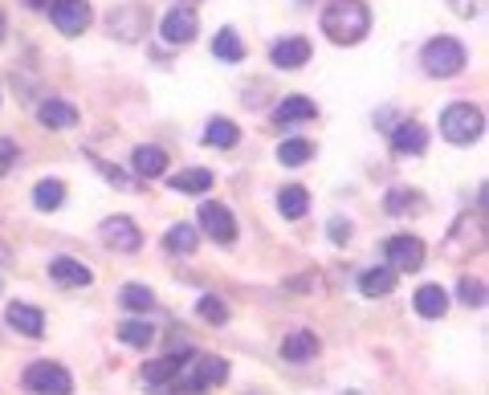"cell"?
<instances>
[{"instance_id": "6da1fadb", "label": "cell", "mask_w": 489, "mask_h": 395, "mask_svg": "<svg viewBox=\"0 0 489 395\" xmlns=\"http://www.w3.org/2000/svg\"><path fill=\"white\" fill-rule=\"evenodd\" d=\"M322 33L335 45H359L371 33V9L363 0H330L322 9Z\"/></svg>"}, {"instance_id": "7a4b0ae2", "label": "cell", "mask_w": 489, "mask_h": 395, "mask_svg": "<svg viewBox=\"0 0 489 395\" xmlns=\"http://www.w3.org/2000/svg\"><path fill=\"white\" fill-rule=\"evenodd\" d=\"M224 379H229V363L224 359H216V355H188L184 367H179V375L171 379V387H184V391H208V387L224 383Z\"/></svg>"}, {"instance_id": "3957f363", "label": "cell", "mask_w": 489, "mask_h": 395, "mask_svg": "<svg viewBox=\"0 0 489 395\" xmlns=\"http://www.w3.org/2000/svg\"><path fill=\"white\" fill-rule=\"evenodd\" d=\"M469 62V53L457 37H432V41L420 49V66H424L432 78H457Z\"/></svg>"}, {"instance_id": "277c9868", "label": "cell", "mask_w": 489, "mask_h": 395, "mask_svg": "<svg viewBox=\"0 0 489 395\" xmlns=\"http://www.w3.org/2000/svg\"><path fill=\"white\" fill-rule=\"evenodd\" d=\"M481 131H485V115H481L473 102L445 106V115H441V135H445L449 143H457V147H465V143H477Z\"/></svg>"}, {"instance_id": "5b68a950", "label": "cell", "mask_w": 489, "mask_h": 395, "mask_svg": "<svg viewBox=\"0 0 489 395\" xmlns=\"http://www.w3.org/2000/svg\"><path fill=\"white\" fill-rule=\"evenodd\" d=\"M25 387L33 395H70L74 391V375L62 367V363H33V367L25 371Z\"/></svg>"}, {"instance_id": "8992f818", "label": "cell", "mask_w": 489, "mask_h": 395, "mask_svg": "<svg viewBox=\"0 0 489 395\" xmlns=\"http://www.w3.org/2000/svg\"><path fill=\"white\" fill-rule=\"evenodd\" d=\"M107 25L118 41H139V37L147 33V25H152V9L139 4V0H127V4H118V9L110 13Z\"/></svg>"}, {"instance_id": "52a82bcc", "label": "cell", "mask_w": 489, "mask_h": 395, "mask_svg": "<svg viewBox=\"0 0 489 395\" xmlns=\"http://www.w3.org/2000/svg\"><path fill=\"white\" fill-rule=\"evenodd\" d=\"M383 257L391 261V269L396 273H416L420 265H424V241L400 233V237H391L388 245H383Z\"/></svg>"}, {"instance_id": "ba28073f", "label": "cell", "mask_w": 489, "mask_h": 395, "mask_svg": "<svg viewBox=\"0 0 489 395\" xmlns=\"http://www.w3.org/2000/svg\"><path fill=\"white\" fill-rule=\"evenodd\" d=\"M196 220H200V229L213 241H221V245H232V241H237V220H232V212L224 208V204L205 200L200 212H196Z\"/></svg>"}, {"instance_id": "9c48e42d", "label": "cell", "mask_w": 489, "mask_h": 395, "mask_svg": "<svg viewBox=\"0 0 489 395\" xmlns=\"http://www.w3.org/2000/svg\"><path fill=\"white\" fill-rule=\"evenodd\" d=\"M49 17H54L57 33L65 37H82L90 29V21H94V13H90L86 0H54V9H49Z\"/></svg>"}, {"instance_id": "30bf717a", "label": "cell", "mask_w": 489, "mask_h": 395, "mask_svg": "<svg viewBox=\"0 0 489 395\" xmlns=\"http://www.w3.org/2000/svg\"><path fill=\"white\" fill-rule=\"evenodd\" d=\"M102 245L115 249V253H135L143 245V233L131 216H110L102 220Z\"/></svg>"}, {"instance_id": "8fae6325", "label": "cell", "mask_w": 489, "mask_h": 395, "mask_svg": "<svg viewBox=\"0 0 489 395\" xmlns=\"http://www.w3.org/2000/svg\"><path fill=\"white\" fill-rule=\"evenodd\" d=\"M196 29H200V21H196L192 4H176V9L160 21V33H163V41L168 45H188L196 37Z\"/></svg>"}, {"instance_id": "7c38bea8", "label": "cell", "mask_w": 489, "mask_h": 395, "mask_svg": "<svg viewBox=\"0 0 489 395\" xmlns=\"http://www.w3.org/2000/svg\"><path fill=\"white\" fill-rule=\"evenodd\" d=\"M269 62H274L277 70H302V66L310 62V41H306V37H277V41L269 45Z\"/></svg>"}, {"instance_id": "4fadbf2b", "label": "cell", "mask_w": 489, "mask_h": 395, "mask_svg": "<svg viewBox=\"0 0 489 395\" xmlns=\"http://www.w3.org/2000/svg\"><path fill=\"white\" fill-rule=\"evenodd\" d=\"M131 167H135V176H143V180H160V176H168V151L155 147V143H143V147L131 151Z\"/></svg>"}, {"instance_id": "5bb4252c", "label": "cell", "mask_w": 489, "mask_h": 395, "mask_svg": "<svg viewBox=\"0 0 489 395\" xmlns=\"http://www.w3.org/2000/svg\"><path fill=\"white\" fill-rule=\"evenodd\" d=\"M49 277H54L57 285H65V290H82V285L94 281V273L82 261H74V257H54V261H49Z\"/></svg>"}, {"instance_id": "9a60e30c", "label": "cell", "mask_w": 489, "mask_h": 395, "mask_svg": "<svg viewBox=\"0 0 489 395\" xmlns=\"http://www.w3.org/2000/svg\"><path fill=\"white\" fill-rule=\"evenodd\" d=\"M37 118H41L49 131H70V127H78V110H74L70 102H62V98H45V102L37 106Z\"/></svg>"}, {"instance_id": "2e32d148", "label": "cell", "mask_w": 489, "mask_h": 395, "mask_svg": "<svg viewBox=\"0 0 489 395\" xmlns=\"http://www.w3.org/2000/svg\"><path fill=\"white\" fill-rule=\"evenodd\" d=\"M319 351H322V343H319V334H310V330H293L282 343L285 363H310V359H319Z\"/></svg>"}, {"instance_id": "e0dca14e", "label": "cell", "mask_w": 489, "mask_h": 395, "mask_svg": "<svg viewBox=\"0 0 489 395\" xmlns=\"http://www.w3.org/2000/svg\"><path fill=\"white\" fill-rule=\"evenodd\" d=\"M184 359H188V355H163V359L147 363V367H143V383H147V387H160V391H168L171 379H176L179 367H184Z\"/></svg>"}, {"instance_id": "ac0fdd59", "label": "cell", "mask_w": 489, "mask_h": 395, "mask_svg": "<svg viewBox=\"0 0 489 395\" xmlns=\"http://www.w3.org/2000/svg\"><path fill=\"white\" fill-rule=\"evenodd\" d=\"M9 326L25 338H41L45 334V314L37 306H25V302H13L9 306Z\"/></svg>"}, {"instance_id": "d6986e66", "label": "cell", "mask_w": 489, "mask_h": 395, "mask_svg": "<svg viewBox=\"0 0 489 395\" xmlns=\"http://www.w3.org/2000/svg\"><path fill=\"white\" fill-rule=\"evenodd\" d=\"M314 115H319V106H314L310 98L290 94V98H282V102H277L274 123L277 127H290V123H306V118H314Z\"/></svg>"}, {"instance_id": "ffe728a7", "label": "cell", "mask_w": 489, "mask_h": 395, "mask_svg": "<svg viewBox=\"0 0 489 395\" xmlns=\"http://www.w3.org/2000/svg\"><path fill=\"white\" fill-rule=\"evenodd\" d=\"M391 147L400 151V155H424L428 131H424L420 123H400V127H391Z\"/></svg>"}, {"instance_id": "44dd1931", "label": "cell", "mask_w": 489, "mask_h": 395, "mask_svg": "<svg viewBox=\"0 0 489 395\" xmlns=\"http://www.w3.org/2000/svg\"><path fill=\"white\" fill-rule=\"evenodd\" d=\"M168 188L171 192H184V196H200L213 188V171H208V167H184V171L168 176Z\"/></svg>"}, {"instance_id": "7402d4cb", "label": "cell", "mask_w": 489, "mask_h": 395, "mask_svg": "<svg viewBox=\"0 0 489 395\" xmlns=\"http://www.w3.org/2000/svg\"><path fill=\"white\" fill-rule=\"evenodd\" d=\"M359 290H363V298H388V294L396 290V269H391V265L367 269L363 277H359Z\"/></svg>"}, {"instance_id": "603a6c76", "label": "cell", "mask_w": 489, "mask_h": 395, "mask_svg": "<svg viewBox=\"0 0 489 395\" xmlns=\"http://www.w3.org/2000/svg\"><path fill=\"white\" fill-rule=\"evenodd\" d=\"M412 302H416L420 318H445V310H449V294L441 290V285H420Z\"/></svg>"}, {"instance_id": "cb8c5ba5", "label": "cell", "mask_w": 489, "mask_h": 395, "mask_svg": "<svg viewBox=\"0 0 489 395\" xmlns=\"http://www.w3.org/2000/svg\"><path fill=\"white\" fill-rule=\"evenodd\" d=\"M277 212H282L285 220L306 216V212H310V192H306V188H298V184L282 188V192H277Z\"/></svg>"}, {"instance_id": "d4e9b609", "label": "cell", "mask_w": 489, "mask_h": 395, "mask_svg": "<svg viewBox=\"0 0 489 395\" xmlns=\"http://www.w3.org/2000/svg\"><path fill=\"white\" fill-rule=\"evenodd\" d=\"M196 245H200V233L192 229V224H171L168 233H163V249L168 253H179V257H192Z\"/></svg>"}, {"instance_id": "484cf974", "label": "cell", "mask_w": 489, "mask_h": 395, "mask_svg": "<svg viewBox=\"0 0 489 395\" xmlns=\"http://www.w3.org/2000/svg\"><path fill=\"white\" fill-rule=\"evenodd\" d=\"M65 204V184L62 180H41L33 188V208L37 212H57Z\"/></svg>"}, {"instance_id": "4316f807", "label": "cell", "mask_w": 489, "mask_h": 395, "mask_svg": "<svg viewBox=\"0 0 489 395\" xmlns=\"http://www.w3.org/2000/svg\"><path fill=\"white\" fill-rule=\"evenodd\" d=\"M237 139H240V131L232 118H208V127H205L208 147H237Z\"/></svg>"}, {"instance_id": "83f0119b", "label": "cell", "mask_w": 489, "mask_h": 395, "mask_svg": "<svg viewBox=\"0 0 489 395\" xmlns=\"http://www.w3.org/2000/svg\"><path fill=\"white\" fill-rule=\"evenodd\" d=\"M213 57H221V62H245V41L232 29H221L213 37Z\"/></svg>"}, {"instance_id": "f1b7e54d", "label": "cell", "mask_w": 489, "mask_h": 395, "mask_svg": "<svg viewBox=\"0 0 489 395\" xmlns=\"http://www.w3.org/2000/svg\"><path fill=\"white\" fill-rule=\"evenodd\" d=\"M383 208H388L391 216H404V212H420L424 208V200H420L416 188H391L388 200H383Z\"/></svg>"}, {"instance_id": "f546056e", "label": "cell", "mask_w": 489, "mask_h": 395, "mask_svg": "<svg viewBox=\"0 0 489 395\" xmlns=\"http://www.w3.org/2000/svg\"><path fill=\"white\" fill-rule=\"evenodd\" d=\"M314 159V147L306 139H285L282 147H277V163H285V167H302V163H310Z\"/></svg>"}, {"instance_id": "4dcf8cb0", "label": "cell", "mask_w": 489, "mask_h": 395, "mask_svg": "<svg viewBox=\"0 0 489 395\" xmlns=\"http://www.w3.org/2000/svg\"><path fill=\"white\" fill-rule=\"evenodd\" d=\"M118 338H123L127 347H147L155 338V326L139 322V318H127V322H118Z\"/></svg>"}, {"instance_id": "1f68e13d", "label": "cell", "mask_w": 489, "mask_h": 395, "mask_svg": "<svg viewBox=\"0 0 489 395\" xmlns=\"http://www.w3.org/2000/svg\"><path fill=\"white\" fill-rule=\"evenodd\" d=\"M118 302H123L127 310H143V314H147V310L155 306V294L147 290V285H139V281H131V285H123V294H118Z\"/></svg>"}, {"instance_id": "d6a6232c", "label": "cell", "mask_w": 489, "mask_h": 395, "mask_svg": "<svg viewBox=\"0 0 489 395\" xmlns=\"http://www.w3.org/2000/svg\"><path fill=\"white\" fill-rule=\"evenodd\" d=\"M196 314L205 318V322H213V326H224V322H229V306H224L216 294H205V298L196 302Z\"/></svg>"}, {"instance_id": "836d02e7", "label": "cell", "mask_w": 489, "mask_h": 395, "mask_svg": "<svg viewBox=\"0 0 489 395\" xmlns=\"http://www.w3.org/2000/svg\"><path fill=\"white\" fill-rule=\"evenodd\" d=\"M457 294H461V302H465V306H473V310L485 306V281H477V277H461Z\"/></svg>"}, {"instance_id": "e575fe53", "label": "cell", "mask_w": 489, "mask_h": 395, "mask_svg": "<svg viewBox=\"0 0 489 395\" xmlns=\"http://www.w3.org/2000/svg\"><path fill=\"white\" fill-rule=\"evenodd\" d=\"M13 163H17V143H13L9 135H0V176H4Z\"/></svg>"}, {"instance_id": "d590c367", "label": "cell", "mask_w": 489, "mask_h": 395, "mask_svg": "<svg viewBox=\"0 0 489 395\" xmlns=\"http://www.w3.org/2000/svg\"><path fill=\"white\" fill-rule=\"evenodd\" d=\"M330 241H335V245H347V241H351V224H347V220H330Z\"/></svg>"}, {"instance_id": "8d00e7d4", "label": "cell", "mask_w": 489, "mask_h": 395, "mask_svg": "<svg viewBox=\"0 0 489 395\" xmlns=\"http://www.w3.org/2000/svg\"><path fill=\"white\" fill-rule=\"evenodd\" d=\"M453 13H457V17H477L481 0H453Z\"/></svg>"}, {"instance_id": "74e56055", "label": "cell", "mask_w": 489, "mask_h": 395, "mask_svg": "<svg viewBox=\"0 0 489 395\" xmlns=\"http://www.w3.org/2000/svg\"><path fill=\"white\" fill-rule=\"evenodd\" d=\"M9 261V245H4V241H0V265Z\"/></svg>"}, {"instance_id": "f35d334b", "label": "cell", "mask_w": 489, "mask_h": 395, "mask_svg": "<svg viewBox=\"0 0 489 395\" xmlns=\"http://www.w3.org/2000/svg\"><path fill=\"white\" fill-rule=\"evenodd\" d=\"M4 33H9V25H4V13H0V41H4Z\"/></svg>"}, {"instance_id": "ab89813d", "label": "cell", "mask_w": 489, "mask_h": 395, "mask_svg": "<svg viewBox=\"0 0 489 395\" xmlns=\"http://www.w3.org/2000/svg\"><path fill=\"white\" fill-rule=\"evenodd\" d=\"M343 395H359V391H343Z\"/></svg>"}, {"instance_id": "60d3db41", "label": "cell", "mask_w": 489, "mask_h": 395, "mask_svg": "<svg viewBox=\"0 0 489 395\" xmlns=\"http://www.w3.org/2000/svg\"><path fill=\"white\" fill-rule=\"evenodd\" d=\"M176 4H179V0H176ZM184 4H192V0H184Z\"/></svg>"}]
</instances>
